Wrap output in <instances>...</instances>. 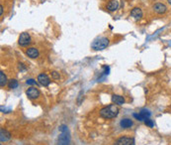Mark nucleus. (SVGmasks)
<instances>
[{"instance_id":"1","label":"nucleus","mask_w":171,"mask_h":145,"mask_svg":"<svg viewBox=\"0 0 171 145\" xmlns=\"http://www.w3.org/2000/svg\"><path fill=\"white\" fill-rule=\"evenodd\" d=\"M119 114V108H118L117 106L115 104H110L108 106H105L100 111V115H101L103 118H114Z\"/></svg>"},{"instance_id":"2","label":"nucleus","mask_w":171,"mask_h":145,"mask_svg":"<svg viewBox=\"0 0 171 145\" xmlns=\"http://www.w3.org/2000/svg\"><path fill=\"white\" fill-rule=\"evenodd\" d=\"M110 44L109 39L106 37H100L97 38L96 40L93 41V43L91 44V48L95 51H101V50L106 49Z\"/></svg>"},{"instance_id":"3","label":"nucleus","mask_w":171,"mask_h":145,"mask_svg":"<svg viewBox=\"0 0 171 145\" xmlns=\"http://www.w3.org/2000/svg\"><path fill=\"white\" fill-rule=\"evenodd\" d=\"M59 137L57 140V145H69L70 137H69V132L67 129L66 125H61L59 127Z\"/></svg>"},{"instance_id":"4","label":"nucleus","mask_w":171,"mask_h":145,"mask_svg":"<svg viewBox=\"0 0 171 145\" xmlns=\"http://www.w3.org/2000/svg\"><path fill=\"white\" fill-rule=\"evenodd\" d=\"M31 36H30L29 33H27V32H24V33H22L20 35L19 37V40H18V44L20 46L22 47H26L28 46V45L31 44Z\"/></svg>"},{"instance_id":"5","label":"nucleus","mask_w":171,"mask_h":145,"mask_svg":"<svg viewBox=\"0 0 171 145\" xmlns=\"http://www.w3.org/2000/svg\"><path fill=\"white\" fill-rule=\"evenodd\" d=\"M114 145H135V139L129 136H122L115 141Z\"/></svg>"},{"instance_id":"6","label":"nucleus","mask_w":171,"mask_h":145,"mask_svg":"<svg viewBox=\"0 0 171 145\" xmlns=\"http://www.w3.org/2000/svg\"><path fill=\"white\" fill-rule=\"evenodd\" d=\"M152 9L156 14H164L167 10V7L163 3H155L153 5Z\"/></svg>"},{"instance_id":"7","label":"nucleus","mask_w":171,"mask_h":145,"mask_svg":"<svg viewBox=\"0 0 171 145\" xmlns=\"http://www.w3.org/2000/svg\"><path fill=\"white\" fill-rule=\"evenodd\" d=\"M38 81H39L40 84L44 87H47L51 84V80H50V77H47L46 74H40L39 76H38Z\"/></svg>"},{"instance_id":"8","label":"nucleus","mask_w":171,"mask_h":145,"mask_svg":"<svg viewBox=\"0 0 171 145\" xmlns=\"http://www.w3.org/2000/svg\"><path fill=\"white\" fill-rule=\"evenodd\" d=\"M26 94H27V96H28L29 99H38L40 96L39 89H36V87H30V89H28V91L26 92Z\"/></svg>"},{"instance_id":"9","label":"nucleus","mask_w":171,"mask_h":145,"mask_svg":"<svg viewBox=\"0 0 171 145\" xmlns=\"http://www.w3.org/2000/svg\"><path fill=\"white\" fill-rule=\"evenodd\" d=\"M26 55L31 59H36L39 57V50L35 47H32V48H29L26 51Z\"/></svg>"},{"instance_id":"10","label":"nucleus","mask_w":171,"mask_h":145,"mask_svg":"<svg viewBox=\"0 0 171 145\" xmlns=\"http://www.w3.org/2000/svg\"><path fill=\"white\" fill-rule=\"evenodd\" d=\"M131 16L134 17L135 20H140L142 17V9L139 8V7H135V8H133L132 11H131Z\"/></svg>"},{"instance_id":"11","label":"nucleus","mask_w":171,"mask_h":145,"mask_svg":"<svg viewBox=\"0 0 171 145\" xmlns=\"http://www.w3.org/2000/svg\"><path fill=\"white\" fill-rule=\"evenodd\" d=\"M119 7V2L117 0H110L109 3L107 4V10L110 12H114Z\"/></svg>"},{"instance_id":"12","label":"nucleus","mask_w":171,"mask_h":145,"mask_svg":"<svg viewBox=\"0 0 171 145\" xmlns=\"http://www.w3.org/2000/svg\"><path fill=\"white\" fill-rule=\"evenodd\" d=\"M10 138H11V134L7 130L1 128V130H0V139H1V142L8 141Z\"/></svg>"},{"instance_id":"13","label":"nucleus","mask_w":171,"mask_h":145,"mask_svg":"<svg viewBox=\"0 0 171 145\" xmlns=\"http://www.w3.org/2000/svg\"><path fill=\"white\" fill-rule=\"evenodd\" d=\"M112 101L115 104H118V106H122V104L125 103V99L121 96H117V94H113L112 96Z\"/></svg>"},{"instance_id":"14","label":"nucleus","mask_w":171,"mask_h":145,"mask_svg":"<svg viewBox=\"0 0 171 145\" xmlns=\"http://www.w3.org/2000/svg\"><path fill=\"white\" fill-rule=\"evenodd\" d=\"M120 124L123 128H130L131 126H133V121L130 118H124L121 120Z\"/></svg>"},{"instance_id":"15","label":"nucleus","mask_w":171,"mask_h":145,"mask_svg":"<svg viewBox=\"0 0 171 145\" xmlns=\"http://www.w3.org/2000/svg\"><path fill=\"white\" fill-rule=\"evenodd\" d=\"M7 84V77L6 76H5V74L3 72H0V86H1L2 87L6 86Z\"/></svg>"},{"instance_id":"16","label":"nucleus","mask_w":171,"mask_h":145,"mask_svg":"<svg viewBox=\"0 0 171 145\" xmlns=\"http://www.w3.org/2000/svg\"><path fill=\"white\" fill-rule=\"evenodd\" d=\"M140 114L142 115L143 120L147 119L148 117L150 116V112H149V111H147V109H145V108H144V109H142V111H140Z\"/></svg>"},{"instance_id":"17","label":"nucleus","mask_w":171,"mask_h":145,"mask_svg":"<svg viewBox=\"0 0 171 145\" xmlns=\"http://www.w3.org/2000/svg\"><path fill=\"white\" fill-rule=\"evenodd\" d=\"M8 87H9V89H16V87H18V82H17V80H15V79L10 80L8 82Z\"/></svg>"},{"instance_id":"18","label":"nucleus","mask_w":171,"mask_h":145,"mask_svg":"<svg viewBox=\"0 0 171 145\" xmlns=\"http://www.w3.org/2000/svg\"><path fill=\"white\" fill-rule=\"evenodd\" d=\"M52 79H54V80H59V72H57L56 71L52 72Z\"/></svg>"},{"instance_id":"19","label":"nucleus","mask_w":171,"mask_h":145,"mask_svg":"<svg viewBox=\"0 0 171 145\" xmlns=\"http://www.w3.org/2000/svg\"><path fill=\"white\" fill-rule=\"evenodd\" d=\"M144 123H145V125H147V126H149V127H153V122H152V120H150V119H145L144 120Z\"/></svg>"},{"instance_id":"20","label":"nucleus","mask_w":171,"mask_h":145,"mask_svg":"<svg viewBox=\"0 0 171 145\" xmlns=\"http://www.w3.org/2000/svg\"><path fill=\"white\" fill-rule=\"evenodd\" d=\"M26 82H27V84H30V86H37V82L35 81V80H33V79L28 80Z\"/></svg>"},{"instance_id":"21","label":"nucleus","mask_w":171,"mask_h":145,"mask_svg":"<svg viewBox=\"0 0 171 145\" xmlns=\"http://www.w3.org/2000/svg\"><path fill=\"white\" fill-rule=\"evenodd\" d=\"M134 116H135V118H137V120H140V121H142L143 119H142V117L140 114H137V113H134Z\"/></svg>"},{"instance_id":"22","label":"nucleus","mask_w":171,"mask_h":145,"mask_svg":"<svg viewBox=\"0 0 171 145\" xmlns=\"http://www.w3.org/2000/svg\"><path fill=\"white\" fill-rule=\"evenodd\" d=\"M19 69H20V70H22V71L26 70V68L24 67V65H23V64H19Z\"/></svg>"},{"instance_id":"23","label":"nucleus","mask_w":171,"mask_h":145,"mask_svg":"<svg viewBox=\"0 0 171 145\" xmlns=\"http://www.w3.org/2000/svg\"><path fill=\"white\" fill-rule=\"evenodd\" d=\"M0 14L3 15V6H2V5L0 6Z\"/></svg>"},{"instance_id":"24","label":"nucleus","mask_w":171,"mask_h":145,"mask_svg":"<svg viewBox=\"0 0 171 145\" xmlns=\"http://www.w3.org/2000/svg\"><path fill=\"white\" fill-rule=\"evenodd\" d=\"M167 1H168V3H169V4L171 5V0H167Z\"/></svg>"}]
</instances>
